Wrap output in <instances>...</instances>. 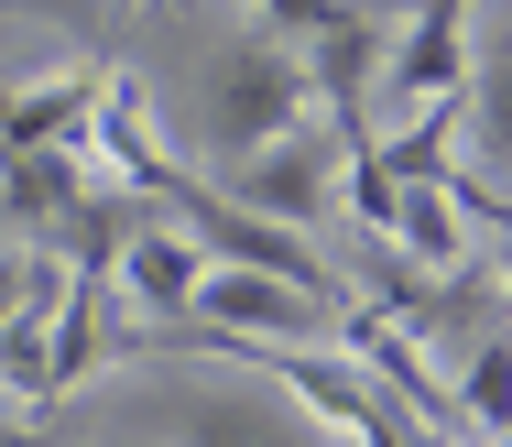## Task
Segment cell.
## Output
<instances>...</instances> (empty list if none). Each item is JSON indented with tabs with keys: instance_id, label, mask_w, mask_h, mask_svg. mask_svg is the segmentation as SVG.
<instances>
[{
	"instance_id": "cell-1",
	"label": "cell",
	"mask_w": 512,
	"mask_h": 447,
	"mask_svg": "<svg viewBox=\"0 0 512 447\" xmlns=\"http://www.w3.org/2000/svg\"><path fill=\"white\" fill-rule=\"evenodd\" d=\"M306 110H316V88H306V55H295L284 33H240V44L207 66V153H218V164L262 153L273 131H295Z\"/></svg>"
},
{
	"instance_id": "cell-2",
	"label": "cell",
	"mask_w": 512,
	"mask_h": 447,
	"mask_svg": "<svg viewBox=\"0 0 512 447\" xmlns=\"http://www.w3.org/2000/svg\"><path fill=\"white\" fill-rule=\"evenodd\" d=\"M338 175H349V142L327 131V120H295V131H273L262 153H240L229 164V208H251V219H284V229H316L327 208H338Z\"/></svg>"
},
{
	"instance_id": "cell-3",
	"label": "cell",
	"mask_w": 512,
	"mask_h": 447,
	"mask_svg": "<svg viewBox=\"0 0 512 447\" xmlns=\"http://www.w3.org/2000/svg\"><path fill=\"white\" fill-rule=\"evenodd\" d=\"M393 22H404V0H349L327 33H306L295 55H306V88H316V120L360 153L371 142V88H382V55H393Z\"/></svg>"
},
{
	"instance_id": "cell-4",
	"label": "cell",
	"mask_w": 512,
	"mask_h": 447,
	"mask_svg": "<svg viewBox=\"0 0 512 447\" xmlns=\"http://www.w3.org/2000/svg\"><path fill=\"white\" fill-rule=\"evenodd\" d=\"M142 415L175 447H316V415L295 393H240V382H175Z\"/></svg>"
},
{
	"instance_id": "cell-5",
	"label": "cell",
	"mask_w": 512,
	"mask_h": 447,
	"mask_svg": "<svg viewBox=\"0 0 512 447\" xmlns=\"http://www.w3.org/2000/svg\"><path fill=\"white\" fill-rule=\"evenodd\" d=\"M349 306H327L306 284H284V273H229V262H207L197 273V306H186V328H229V338H306L327 349Z\"/></svg>"
},
{
	"instance_id": "cell-6",
	"label": "cell",
	"mask_w": 512,
	"mask_h": 447,
	"mask_svg": "<svg viewBox=\"0 0 512 447\" xmlns=\"http://www.w3.org/2000/svg\"><path fill=\"white\" fill-rule=\"evenodd\" d=\"M469 11H480V0H404L393 55H382V88H393L404 110L458 99V66H469Z\"/></svg>"
},
{
	"instance_id": "cell-7",
	"label": "cell",
	"mask_w": 512,
	"mask_h": 447,
	"mask_svg": "<svg viewBox=\"0 0 512 447\" xmlns=\"http://www.w3.org/2000/svg\"><path fill=\"white\" fill-rule=\"evenodd\" d=\"M197 273H207V251L175 219H153V229H131V251L109 262V295H131L153 328H175V317L197 306Z\"/></svg>"
},
{
	"instance_id": "cell-8",
	"label": "cell",
	"mask_w": 512,
	"mask_h": 447,
	"mask_svg": "<svg viewBox=\"0 0 512 447\" xmlns=\"http://www.w3.org/2000/svg\"><path fill=\"white\" fill-rule=\"evenodd\" d=\"M99 186V164H88V142H33V153H0V208L22 219V240H55L66 208Z\"/></svg>"
},
{
	"instance_id": "cell-9",
	"label": "cell",
	"mask_w": 512,
	"mask_h": 447,
	"mask_svg": "<svg viewBox=\"0 0 512 447\" xmlns=\"http://www.w3.org/2000/svg\"><path fill=\"white\" fill-rule=\"evenodd\" d=\"M458 131H469V153H480V197H491V186H512V33H491V44L469 55Z\"/></svg>"
},
{
	"instance_id": "cell-10",
	"label": "cell",
	"mask_w": 512,
	"mask_h": 447,
	"mask_svg": "<svg viewBox=\"0 0 512 447\" xmlns=\"http://www.w3.org/2000/svg\"><path fill=\"white\" fill-rule=\"evenodd\" d=\"M447 393H458V426H469V437L502 447V437H512V328L480 338V349L458 360V382H447Z\"/></svg>"
},
{
	"instance_id": "cell-11",
	"label": "cell",
	"mask_w": 512,
	"mask_h": 447,
	"mask_svg": "<svg viewBox=\"0 0 512 447\" xmlns=\"http://www.w3.org/2000/svg\"><path fill=\"white\" fill-rule=\"evenodd\" d=\"M251 11H262V33H284V44H306V33H327V22L349 11V0H251Z\"/></svg>"
},
{
	"instance_id": "cell-12",
	"label": "cell",
	"mask_w": 512,
	"mask_h": 447,
	"mask_svg": "<svg viewBox=\"0 0 512 447\" xmlns=\"http://www.w3.org/2000/svg\"><path fill=\"white\" fill-rule=\"evenodd\" d=\"M22 273H33V251H0V328H11V306H22Z\"/></svg>"
},
{
	"instance_id": "cell-13",
	"label": "cell",
	"mask_w": 512,
	"mask_h": 447,
	"mask_svg": "<svg viewBox=\"0 0 512 447\" xmlns=\"http://www.w3.org/2000/svg\"><path fill=\"white\" fill-rule=\"evenodd\" d=\"M33 11H55V22H99L109 0H33Z\"/></svg>"
},
{
	"instance_id": "cell-14",
	"label": "cell",
	"mask_w": 512,
	"mask_h": 447,
	"mask_svg": "<svg viewBox=\"0 0 512 447\" xmlns=\"http://www.w3.org/2000/svg\"><path fill=\"white\" fill-rule=\"evenodd\" d=\"M0 447H55V437H44V426H22V415H11V426H0Z\"/></svg>"
},
{
	"instance_id": "cell-15",
	"label": "cell",
	"mask_w": 512,
	"mask_h": 447,
	"mask_svg": "<svg viewBox=\"0 0 512 447\" xmlns=\"http://www.w3.org/2000/svg\"><path fill=\"white\" fill-rule=\"evenodd\" d=\"M502 295H512V273H502Z\"/></svg>"
}]
</instances>
